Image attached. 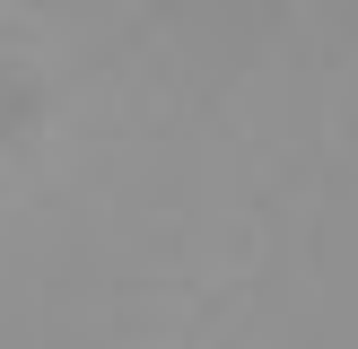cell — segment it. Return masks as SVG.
<instances>
[]
</instances>
